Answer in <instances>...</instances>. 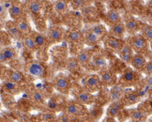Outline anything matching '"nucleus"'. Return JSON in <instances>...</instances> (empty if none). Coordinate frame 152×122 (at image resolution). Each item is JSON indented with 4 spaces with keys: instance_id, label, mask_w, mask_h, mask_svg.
Returning a JSON list of instances; mask_svg holds the SVG:
<instances>
[{
    "instance_id": "nucleus-1",
    "label": "nucleus",
    "mask_w": 152,
    "mask_h": 122,
    "mask_svg": "<svg viewBox=\"0 0 152 122\" xmlns=\"http://www.w3.org/2000/svg\"><path fill=\"white\" fill-rule=\"evenodd\" d=\"M141 80V74L139 71L134 70L132 68H127L121 74L120 78L117 80V85L122 86L123 88H128L136 86Z\"/></svg>"
},
{
    "instance_id": "nucleus-2",
    "label": "nucleus",
    "mask_w": 152,
    "mask_h": 122,
    "mask_svg": "<svg viewBox=\"0 0 152 122\" xmlns=\"http://www.w3.org/2000/svg\"><path fill=\"white\" fill-rule=\"evenodd\" d=\"M63 111L67 113L68 115H70L71 117H73L75 119L86 117L87 115V113H88L86 105L80 103V102H78L75 100L67 101Z\"/></svg>"
},
{
    "instance_id": "nucleus-3",
    "label": "nucleus",
    "mask_w": 152,
    "mask_h": 122,
    "mask_svg": "<svg viewBox=\"0 0 152 122\" xmlns=\"http://www.w3.org/2000/svg\"><path fill=\"white\" fill-rule=\"evenodd\" d=\"M126 42L130 44V46L135 53H140V54H144L146 51H147L149 45V41L139 34L130 35V37L127 38Z\"/></svg>"
},
{
    "instance_id": "nucleus-4",
    "label": "nucleus",
    "mask_w": 152,
    "mask_h": 122,
    "mask_svg": "<svg viewBox=\"0 0 152 122\" xmlns=\"http://www.w3.org/2000/svg\"><path fill=\"white\" fill-rule=\"evenodd\" d=\"M82 86L84 89L88 91L90 93H97L98 91L101 89V87L103 86L101 84L100 75L97 74H90L86 76L85 78L82 80Z\"/></svg>"
},
{
    "instance_id": "nucleus-5",
    "label": "nucleus",
    "mask_w": 152,
    "mask_h": 122,
    "mask_svg": "<svg viewBox=\"0 0 152 122\" xmlns=\"http://www.w3.org/2000/svg\"><path fill=\"white\" fill-rule=\"evenodd\" d=\"M53 86L54 88L63 95H69L71 90V80L65 75L58 76L53 81Z\"/></svg>"
},
{
    "instance_id": "nucleus-6",
    "label": "nucleus",
    "mask_w": 152,
    "mask_h": 122,
    "mask_svg": "<svg viewBox=\"0 0 152 122\" xmlns=\"http://www.w3.org/2000/svg\"><path fill=\"white\" fill-rule=\"evenodd\" d=\"M26 72L35 78H41L46 74V66L39 61H31L26 64Z\"/></svg>"
},
{
    "instance_id": "nucleus-7",
    "label": "nucleus",
    "mask_w": 152,
    "mask_h": 122,
    "mask_svg": "<svg viewBox=\"0 0 152 122\" xmlns=\"http://www.w3.org/2000/svg\"><path fill=\"white\" fill-rule=\"evenodd\" d=\"M74 100L84 105H92L96 101V97L93 93L81 88L77 89L74 92Z\"/></svg>"
},
{
    "instance_id": "nucleus-8",
    "label": "nucleus",
    "mask_w": 152,
    "mask_h": 122,
    "mask_svg": "<svg viewBox=\"0 0 152 122\" xmlns=\"http://www.w3.org/2000/svg\"><path fill=\"white\" fill-rule=\"evenodd\" d=\"M49 42L58 43L62 41L65 37V29L61 26H53L48 31V35L46 36Z\"/></svg>"
},
{
    "instance_id": "nucleus-9",
    "label": "nucleus",
    "mask_w": 152,
    "mask_h": 122,
    "mask_svg": "<svg viewBox=\"0 0 152 122\" xmlns=\"http://www.w3.org/2000/svg\"><path fill=\"white\" fill-rule=\"evenodd\" d=\"M17 51L10 46L2 47L0 50V63H8L17 58Z\"/></svg>"
},
{
    "instance_id": "nucleus-10",
    "label": "nucleus",
    "mask_w": 152,
    "mask_h": 122,
    "mask_svg": "<svg viewBox=\"0 0 152 122\" xmlns=\"http://www.w3.org/2000/svg\"><path fill=\"white\" fill-rule=\"evenodd\" d=\"M102 86H113L116 85L117 76L114 71L109 70H102L101 74L100 75Z\"/></svg>"
},
{
    "instance_id": "nucleus-11",
    "label": "nucleus",
    "mask_w": 152,
    "mask_h": 122,
    "mask_svg": "<svg viewBox=\"0 0 152 122\" xmlns=\"http://www.w3.org/2000/svg\"><path fill=\"white\" fill-rule=\"evenodd\" d=\"M103 40H104L105 46L108 47L109 49H111V50L115 53H118L124 43L122 39H118V38L114 37L112 35H107L104 38Z\"/></svg>"
},
{
    "instance_id": "nucleus-12",
    "label": "nucleus",
    "mask_w": 152,
    "mask_h": 122,
    "mask_svg": "<svg viewBox=\"0 0 152 122\" xmlns=\"http://www.w3.org/2000/svg\"><path fill=\"white\" fill-rule=\"evenodd\" d=\"M146 63H147V59H146L145 56H144L143 54H140V53H134V54L132 55L130 65L134 70L142 72Z\"/></svg>"
},
{
    "instance_id": "nucleus-13",
    "label": "nucleus",
    "mask_w": 152,
    "mask_h": 122,
    "mask_svg": "<svg viewBox=\"0 0 152 122\" xmlns=\"http://www.w3.org/2000/svg\"><path fill=\"white\" fill-rule=\"evenodd\" d=\"M65 104L66 102L63 101L60 97H58V98L53 97L48 101V102L46 103V107L48 109V111L58 113L60 111H63L64 107H65Z\"/></svg>"
},
{
    "instance_id": "nucleus-14",
    "label": "nucleus",
    "mask_w": 152,
    "mask_h": 122,
    "mask_svg": "<svg viewBox=\"0 0 152 122\" xmlns=\"http://www.w3.org/2000/svg\"><path fill=\"white\" fill-rule=\"evenodd\" d=\"M8 13L10 14L11 19H13L14 21L22 18H25V9L20 4H11L10 7L8 9Z\"/></svg>"
},
{
    "instance_id": "nucleus-15",
    "label": "nucleus",
    "mask_w": 152,
    "mask_h": 122,
    "mask_svg": "<svg viewBox=\"0 0 152 122\" xmlns=\"http://www.w3.org/2000/svg\"><path fill=\"white\" fill-rule=\"evenodd\" d=\"M125 30L129 35H134L137 34L140 30V26H141V23H140L137 19L134 17H130L128 18L126 22H125Z\"/></svg>"
},
{
    "instance_id": "nucleus-16",
    "label": "nucleus",
    "mask_w": 152,
    "mask_h": 122,
    "mask_svg": "<svg viewBox=\"0 0 152 122\" xmlns=\"http://www.w3.org/2000/svg\"><path fill=\"white\" fill-rule=\"evenodd\" d=\"M124 107H125V105L123 104V102L120 100L111 101V104L108 106L106 114H107L108 117H116L118 116L121 112H123Z\"/></svg>"
},
{
    "instance_id": "nucleus-17",
    "label": "nucleus",
    "mask_w": 152,
    "mask_h": 122,
    "mask_svg": "<svg viewBox=\"0 0 152 122\" xmlns=\"http://www.w3.org/2000/svg\"><path fill=\"white\" fill-rule=\"evenodd\" d=\"M120 101L123 102L125 106H131L136 103H138L141 101V98L138 95L137 91H131V92L124 93Z\"/></svg>"
},
{
    "instance_id": "nucleus-18",
    "label": "nucleus",
    "mask_w": 152,
    "mask_h": 122,
    "mask_svg": "<svg viewBox=\"0 0 152 122\" xmlns=\"http://www.w3.org/2000/svg\"><path fill=\"white\" fill-rule=\"evenodd\" d=\"M6 28V32L8 33V35L10 37V39L13 40H22L23 38V34L20 32V30L18 29V27L15 25V23L12 21L7 22L5 25H4Z\"/></svg>"
},
{
    "instance_id": "nucleus-19",
    "label": "nucleus",
    "mask_w": 152,
    "mask_h": 122,
    "mask_svg": "<svg viewBox=\"0 0 152 122\" xmlns=\"http://www.w3.org/2000/svg\"><path fill=\"white\" fill-rule=\"evenodd\" d=\"M2 88L5 92H7L10 95H18V94H20L22 91V86L20 84H17L12 81H10V80H7V81L3 83Z\"/></svg>"
},
{
    "instance_id": "nucleus-20",
    "label": "nucleus",
    "mask_w": 152,
    "mask_h": 122,
    "mask_svg": "<svg viewBox=\"0 0 152 122\" xmlns=\"http://www.w3.org/2000/svg\"><path fill=\"white\" fill-rule=\"evenodd\" d=\"M117 54H118L121 60L124 61L125 63L130 64L131 59L132 58V55L134 54V51L132 50V48L130 46V44L127 42H124L122 47L120 49V51L117 53Z\"/></svg>"
},
{
    "instance_id": "nucleus-21",
    "label": "nucleus",
    "mask_w": 152,
    "mask_h": 122,
    "mask_svg": "<svg viewBox=\"0 0 152 122\" xmlns=\"http://www.w3.org/2000/svg\"><path fill=\"white\" fill-rule=\"evenodd\" d=\"M129 117L132 120V121H136V122H143L147 120V117H149V114L146 113L144 110L142 109H131L129 111Z\"/></svg>"
},
{
    "instance_id": "nucleus-22",
    "label": "nucleus",
    "mask_w": 152,
    "mask_h": 122,
    "mask_svg": "<svg viewBox=\"0 0 152 122\" xmlns=\"http://www.w3.org/2000/svg\"><path fill=\"white\" fill-rule=\"evenodd\" d=\"M66 39L71 43H79V42H84V34L80 31V30L76 29H71L69 30L66 34L65 37Z\"/></svg>"
},
{
    "instance_id": "nucleus-23",
    "label": "nucleus",
    "mask_w": 152,
    "mask_h": 122,
    "mask_svg": "<svg viewBox=\"0 0 152 122\" xmlns=\"http://www.w3.org/2000/svg\"><path fill=\"white\" fill-rule=\"evenodd\" d=\"M110 35H112L114 37H116L118 39H123V37L126 33V30H125V25L122 22L116 23L115 25H110Z\"/></svg>"
},
{
    "instance_id": "nucleus-24",
    "label": "nucleus",
    "mask_w": 152,
    "mask_h": 122,
    "mask_svg": "<svg viewBox=\"0 0 152 122\" xmlns=\"http://www.w3.org/2000/svg\"><path fill=\"white\" fill-rule=\"evenodd\" d=\"M111 87L112 88L110 89V92H109V100L111 101L120 100L125 93L124 88L122 86H120L119 85H117V84Z\"/></svg>"
},
{
    "instance_id": "nucleus-25",
    "label": "nucleus",
    "mask_w": 152,
    "mask_h": 122,
    "mask_svg": "<svg viewBox=\"0 0 152 122\" xmlns=\"http://www.w3.org/2000/svg\"><path fill=\"white\" fill-rule=\"evenodd\" d=\"M30 99L33 103L38 104V105H41V104H44L45 103V101H46V97L43 92H41L40 90L37 89V88H34L31 90L30 92Z\"/></svg>"
},
{
    "instance_id": "nucleus-26",
    "label": "nucleus",
    "mask_w": 152,
    "mask_h": 122,
    "mask_svg": "<svg viewBox=\"0 0 152 122\" xmlns=\"http://www.w3.org/2000/svg\"><path fill=\"white\" fill-rule=\"evenodd\" d=\"M34 41H35V45L37 49H41L47 46L49 43V40L46 36H44L43 34L39 32H31Z\"/></svg>"
},
{
    "instance_id": "nucleus-27",
    "label": "nucleus",
    "mask_w": 152,
    "mask_h": 122,
    "mask_svg": "<svg viewBox=\"0 0 152 122\" xmlns=\"http://www.w3.org/2000/svg\"><path fill=\"white\" fill-rule=\"evenodd\" d=\"M14 23L23 35H25V34H29V33L32 32L31 25H30L29 22L27 21V19L26 18L19 19V20L14 21Z\"/></svg>"
},
{
    "instance_id": "nucleus-28",
    "label": "nucleus",
    "mask_w": 152,
    "mask_h": 122,
    "mask_svg": "<svg viewBox=\"0 0 152 122\" xmlns=\"http://www.w3.org/2000/svg\"><path fill=\"white\" fill-rule=\"evenodd\" d=\"M91 61L95 67L100 70H105L107 68V60L104 58L103 56L101 54H97L92 56L91 58Z\"/></svg>"
},
{
    "instance_id": "nucleus-29",
    "label": "nucleus",
    "mask_w": 152,
    "mask_h": 122,
    "mask_svg": "<svg viewBox=\"0 0 152 122\" xmlns=\"http://www.w3.org/2000/svg\"><path fill=\"white\" fill-rule=\"evenodd\" d=\"M8 80L22 85L25 82V76L24 73L18 71H8Z\"/></svg>"
},
{
    "instance_id": "nucleus-30",
    "label": "nucleus",
    "mask_w": 152,
    "mask_h": 122,
    "mask_svg": "<svg viewBox=\"0 0 152 122\" xmlns=\"http://www.w3.org/2000/svg\"><path fill=\"white\" fill-rule=\"evenodd\" d=\"M42 5L39 0H29L26 4V9L33 15H39L41 11Z\"/></svg>"
},
{
    "instance_id": "nucleus-31",
    "label": "nucleus",
    "mask_w": 152,
    "mask_h": 122,
    "mask_svg": "<svg viewBox=\"0 0 152 122\" xmlns=\"http://www.w3.org/2000/svg\"><path fill=\"white\" fill-rule=\"evenodd\" d=\"M22 41H23V44H24V46L26 50H28L30 52H35L37 48H36V45H35V41H34V39H33L32 33L25 34V35L23 36Z\"/></svg>"
},
{
    "instance_id": "nucleus-32",
    "label": "nucleus",
    "mask_w": 152,
    "mask_h": 122,
    "mask_svg": "<svg viewBox=\"0 0 152 122\" xmlns=\"http://www.w3.org/2000/svg\"><path fill=\"white\" fill-rule=\"evenodd\" d=\"M105 22L107 23L109 25H115L116 23L121 22V16L116 10H109L105 15Z\"/></svg>"
},
{
    "instance_id": "nucleus-33",
    "label": "nucleus",
    "mask_w": 152,
    "mask_h": 122,
    "mask_svg": "<svg viewBox=\"0 0 152 122\" xmlns=\"http://www.w3.org/2000/svg\"><path fill=\"white\" fill-rule=\"evenodd\" d=\"M89 30L92 33H94L95 35L100 39V40H104V38L108 35V30L106 29L105 26L102 25H96L92 26Z\"/></svg>"
},
{
    "instance_id": "nucleus-34",
    "label": "nucleus",
    "mask_w": 152,
    "mask_h": 122,
    "mask_svg": "<svg viewBox=\"0 0 152 122\" xmlns=\"http://www.w3.org/2000/svg\"><path fill=\"white\" fill-rule=\"evenodd\" d=\"M91 58H92V55H91V53L87 50H82L80 51L77 56H76V60L78 61L79 64L81 65H87L90 61H91Z\"/></svg>"
},
{
    "instance_id": "nucleus-35",
    "label": "nucleus",
    "mask_w": 152,
    "mask_h": 122,
    "mask_svg": "<svg viewBox=\"0 0 152 122\" xmlns=\"http://www.w3.org/2000/svg\"><path fill=\"white\" fill-rule=\"evenodd\" d=\"M100 41V39L94 33L91 32L90 30H87L85 35H84V42L86 45H88V46H94V45L98 44Z\"/></svg>"
},
{
    "instance_id": "nucleus-36",
    "label": "nucleus",
    "mask_w": 152,
    "mask_h": 122,
    "mask_svg": "<svg viewBox=\"0 0 152 122\" xmlns=\"http://www.w3.org/2000/svg\"><path fill=\"white\" fill-rule=\"evenodd\" d=\"M54 10L59 14H65L69 10V6L65 0H55L54 2Z\"/></svg>"
},
{
    "instance_id": "nucleus-37",
    "label": "nucleus",
    "mask_w": 152,
    "mask_h": 122,
    "mask_svg": "<svg viewBox=\"0 0 152 122\" xmlns=\"http://www.w3.org/2000/svg\"><path fill=\"white\" fill-rule=\"evenodd\" d=\"M56 113L51 112V111H46V112H42L40 113L39 115L37 116L38 120L40 121H43V122H52V121H55L56 120Z\"/></svg>"
},
{
    "instance_id": "nucleus-38",
    "label": "nucleus",
    "mask_w": 152,
    "mask_h": 122,
    "mask_svg": "<svg viewBox=\"0 0 152 122\" xmlns=\"http://www.w3.org/2000/svg\"><path fill=\"white\" fill-rule=\"evenodd\" d=\"M139 31H141V36L143 38H145V39L150 43L152 41V28H151V26L149 25H147V24H141Z\"/></svg>"
},
{
    "instance_id": "nucleus-39",
    "label": "nucleus",
    "mask_w": 152,
    "mask_h": 122,
    "mask_svg": "<svg viewBox=\"0 0 152 122\" xmlns=\"http://www.w3.org/2000/svg\"><path fill=\"white\" fill-rule=\"evenodd\" d=\"M10 43V37L8 35V33L5 31L0 30V46L5 47Z\"/></svg>"
},
{
    "instance_id": "nucleus-40",
    "label": "nucleus",
    "mask_w": 152,
    "mask_h": 122,
    "mask_svg": "<svg viewBox=\"0 0 152 122\" xmlns=\"http://www.w3.org/2000/svg\"><path fill=\"white\" fill-rule=\"evenodd\" d=\"M75 119H73V117H71L70 115H68L67 113L63 111V113L60 114L59 116H56V120L55 121H59V122H71L74 121Z\"/></svg>"
},
{
    "instance_id": "nucleus-41",
    "label": "nucleus",
    "mask_w": 152,
    "mask_h": 122,
    "mask_svg": "<svg viewBox=\"0 0 152 122\" xmlns=\"http://www.w3.org/2000/svg\"><path fill=\"white\" fill-rule=\"evenodd\" d=\"M79 65L80 64L78 63V61L76 60V58H70L67 62V68L69 69L70 71H73L78 68Z\"/></svg>"
},
{
    "instance_id": "nucleus-42",
    "label": "nucleus",
    "mask_w": 152,
    "mask_h": 122,
    "mask_svg": "<svg viewBox=\"0 0 152 122\" xmlns=\"http://www.w3.org/2000/svg\"><path fill=\"white\" fill-rule=\"evenodd\" d=\"M8 9L7 7L4 5V3L0 1V20L4 21L8 16Z\"/></svg>"
},
{
    "instance_id": "nucleus-43",
    "label": "nucleus",
    "mask_w": 152,
    "mask_h": 122,
    "mask_svg": "<svg viewBox=\"0 0 152 122\" xmlns=\"http://www.w3.org/2000/svg\"><path fill=\"white\" fill-rule=\"evenodd\" d=\"M142 72L146 74V76H149V75H152V63H151V60L147 61V63L144 67Z\"/></svg>"
},
{
    "instance_id": "nucleus-44",
    "label": "nucleus",
    "mask_w": 152,
    "mask_h": 122,
    "mask_svg": "<svg viewBox=\"0 0 152 122\" xmlns=\"http://www.w3.org/2000/svg\"><path fill=\"white\" fill-rule=\"evenodd\" d=\"M73 3L75 8H80L84 5V0H73Z\"/></svg>"
},
{
    "instance_id": "nucleus-45",
    "label": "nucleus",
    "mask_w": 152,
    "mask_h": 122,
    "mask_svg": "<svg viewBox=\"0 0 152 122\" xmlns=\"http://www.w3.org/2000/svg\"><path fill=\"white\" fill-rule=\"evenodd\" d=\"M3 25H4L3 21H2V20H0V30H1V28L3 27Z\"/></svg>"
},
{
    "instance_id": "nucleus-46",
    "label": "nucleus",
    "mask_w": 152,
    "mask_h": 122,
    "mask_svg": "<svg viewBox=\"0 0 152 122\" xmlns=\"http://www.w3.org/2000/svg\"><path fill=\"white\" fill-rule=\"evenodd\" d=\"M0 1H1V2H3V3H4V2H7L8 0H0Z\"/></svg>"
},
{
    "instance_id": "nucleus-47",
    "label": "nucleus",
    "mask_w": 152,
    "mask_h": 122,
    "mask_svg": "<svg viewBox=\"0 0 152 122\" xmlns=\"http://www.w3.org/2000/svg\"><path fill=\"white\" fill-rule=\"evenodd\" d=\"M1 48H2V47H1V46H0V50H1Z\"/></svg>"
}]
</instances>
